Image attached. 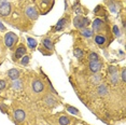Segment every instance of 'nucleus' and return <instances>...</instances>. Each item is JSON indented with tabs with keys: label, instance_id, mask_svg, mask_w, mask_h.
I'll list each match as a JSON object with an SVG mask.
<instances>
[{
	"label": "nucleus",
	"instance_id": "nucleus-1",
	"mask_svg": "<svg viewBox=\"0 0 126 125\" xmlns=\"http://www.w3.org/2000/svg\"><path fill=\"white\" fill-rule=\"evenodd\" d=\"M91 24V21L88 19L87 17H84V16L82 15H77L76 17L73 18V25L76 28H78V29H84V28H86L88 25Z\"/></svg>",
	"mask_w": 126,
	"mask_h": 125
},
{
	"label": "nucleus",
	"instance_id": "nucleus-2",
	"mask_svg": "<svg viewBox=\"0 0 126 125\" xmlns=\"http://www.w3.org/2000/svg\"><path fill=\"white\" fill-rule=\"evenodd\" d=\"M18 41V37L17 35H15L14 32H7L4 36V43L9 49L12 50L14 47V45L17 43Z\"/></svg>",
	"mask_w": 126,
	"mask_h": 125
},
{
	"label": "nucleus",
	"instance_id": "nucleus-3",
	"mask_svg": "<svg viewBox=\"0 0 126 125\" xmlns=\"http://www.w3.org/2000/svg\"><path fill=\"white\" fill-rule=\"evenodd\" d=\"M69 15H65V16H63V17L59 19L58 23L54 26L53 28V31H62V30H64L66 27L68 26V24H69Z\"/></svg>",
	"mask_w": 126,
	"mask_h": 125
},
{
	"label": "nucleus",
	"instance_id": "nucleus-4",
	"mask_svg": "<svg viewBox=\"0 0 126 125\" xmlns=\"http://www.w3.org/2000/svg\"><path fill=\"white\" fill-rule=\"evenodd\" d=\"M32 91L37 94L43 93L45 91V84L42 82V80L40 79H36L35 81L32 82Z\"/></svg>",
	"mask_w": 126,
	"mask_h": 125
},
{
	"label": "nucleus",
	"instance_id": "nucleus-5",
	"mask_svg": "<svg viewBox=\"0 0 126 125\" xmlns=\"http://www.w3.org/2000/svg\"><path fill=\"white\" fill-rule=\"evenodd\" d=\"M11 11H12V7H11L10 2L5 1L0 5V16H2V17L9 16L11 14Z\"/></svg>",
	"mask_w": 126,
	"mask_h": 125
},
{
	"label": "nucleus",
	"instance_id": "nucleus-6",
	"mask_svg": "<svg viewBox=\"0 0 126 125\" xmlns=\"http://www.w3.org/2000/svg\"><path fill=\"white\" fill-rule=\"evenodd\" d=\"M102 68V62L100 61H95V62H90V65H88V69L90 71L93 73H99V71Z\"/></svg>",
	"mask_w": 126,
	"mask_h": 125
},
{
	"label": "nucleus",
	"instance_id": "nucleus-7",
	"mask_svg": "<svg viewBox=\"0 0 126 125\" xmlns=\"http://www.w3.org/2000/svg\"><path fill=\"white\" fill-rule=\"evenodd\" d=\"M105 28H106V24L101 18H96L95 21L93 22V29L92 30H93L94 32H99V31L104 30Z\"/></svg>",
	"mask_w": 126,
	"mask_h": 125
},
{
	"label": "nucleus",
	"instance_id": "nucleus-8",
	"mask_svg": "<svg viewBox=\"0 0 126 125\" xmlns=\"http://www.w3.org/2000/svg\"><path fill=\"white\" fill-rule=\"evenodd\" d=\"M25 13H26V15L30 19H37L39 16L38 11H37V9L33 7V5H28L26 8V10H25Z\"/></svg>",
	"mask_w": 126,
	"mask_h": 125
},
{
	"label": "nucleus",
	"instance_id": "nucleus-9",
	"mask_svg": "<svg viewBox=\"0 0 126 125\" xmlns=\"http://www.w3.org/2000/svg\"><path fill=\"white\" fill-rule=\"evenodd\" d=\"M26 53H27L26 47H25L23 44L18 45L17 49L15 50V53H14V55H13V61H17L18 58H22Z\"/></svg>",
	"mask_w": 126,
	"mask_h": 125
},
{
	"label": "nucleus",
	"instance_id": "nucleus-10",
	"mask_svg": "<svg viewBox=\"0 0 126 125\" xmlns=\"http://www.w3.org/2000/svg\"><path fill=\"white\" fill-rule=\"evenodd\" d=\"M13 116H14V120L15 121L23 122L25 119H26V113H25V111L22 109H16V110H14Z\"/></svg>",
	"mask_w": 126,
	"mask_h": 125
},
{
	"label": "nucleus",
	"instance_id": "nucleus-11",
	"mask_svg": "<svg viewBox=\"0 0 126 125\" xmlns=\"http://www.w3.org/2000/svg\"><path fill=\"white\" fill-rule=\"evenodd\" d=\"M42 47L45 49L47 51H48V52L52 53V51L54 50V43H53V41L51 40L50 38H44L43 41H42Z\"/></svg>",
	"mask_w": 126,
	"mask_h": 125
},
{
	"label": "nucleus",
	"instance_id": "nucleus-12",
	"mask_svg": "<svg viewBox=\"0 0 126 125\" xmlns=\"http://www.w3.org/2000/svg\"><path fill=\"white\" fill-rule=\"evenodd\" d=\"M109 90H108V86L106 84H101L100 83L98 85V87H97V94L100 96V97H104L108 94Z\"/></svg>",
	"mask_w": 126,
	"mask_h": 125
},
{
	"label": "nucleus",
	"instance_id": "nucleus-13",
	"mask_svg": "<svg viewBox=\"0 0 126 125\" xmlns=\"http://www.w3.org/2000/svg\"><path fill=\"white\" fill-rule=\"evenodd\" d=\"M95 43L97 44V45H99L100 47H102V45H105L106 44V42H107V37L106 36H104V35H96L95 36Z\"/></svg>",
	"mask_w": 126,
	"mask_h": 125
},
{
	"label": "nucleus",
	"instance_id": "nucleus-14",
	"mask_svg": "<svg viewBox=\"0 0 126 125\" xmlns=\"http://www.w3.org/2000/svg\"><path fill=\"white\" fill-rule=\"evenodd\" d=\"M11 89L14 91H21L23 89V81L19 79H15L11 82Z\"/></svg>",
	"mask_w": 126,
	"mask_h": 125
},
{
	"label": "nucleus",
	"instance_id": "nucleus-15",
	"mask_svg": "<svg viewBox=\"0 0 126 125\" xmlns=\"http://www.w3.org/2000/svg\"><path fill=\"white\" fill-rule=\"evenodd\" d=\"M101 79H102V75H100V73H94V75L90 78V81H91L92 84L99 85L101 83Z\"/></svg>",
	"mask_w": 126,
	"mask_h": 125
},
{
	"label": "nucleus",
	"instance_id": "nucleus-16",
	"mask_svg": "<svg viewBox=\"0 0 126 125\" xmlns=\"http://www.w3.org/2000/svg\"><path fill=\"white\" fill-rule=\"evenodd\" d=\"M8 77H9L11 80L18 79V77H19V70L18 69H15V68H13V69H10L9 71H8Z\"/></svg>",
	"mask_w": 126,
	"mask_h": 125
},
{
	"label": "nucleus",
	"instance_id": "nucleus-17",
	"mask_svg": "<svg viewBox=\"0 0 126 125\" xmlns=\"http://www.w3.org/2000/svg\"><path fill=\"white\" fill-rule=\"evenodd\" d=\"M109 82H110L112 85H117L120 82V77H119V73H112V75L109 76Z\"/></svg>",
	"mask_w": 126,
	"mask_h": 125
},
{
	"label": "nucleus",
	"instance_id": "nucleus-18",
	"mask_svg": "<svg viewBox=\"0 0 126 125\" xmlns=\"http://www.w3.org/2000/svg\"><path fill=\"white\" fill-rule=\"evenodd\" d=\"M44 101H45V104H47V106H55L56 103H57V100L55 99V97H53L52 95H47V96H45Z\"/></svg>",
	"mask_w": 126,
	"mask_h": 125
},
{
	"label": "nucleus",
	"instance_id": "nucleus-19",
	"mask_svg": "<svg viewBox=\"0 0 126 125\" xmlns=\"http://www.w3.org/2000/svg\"><path fill=\"white\" fill-rule=\"evenodd\" d=\"M66 109H67V111H69L71 114H73V115H77V116H81V112L79 111L77 108H74L72 106H70V105H66Z\"/></svg>",
	"mask_w": 126,
	"mask_h": 125
},
{
	"label": "nucleus",
	"instance_id": "nucleus-20",
	"mask_svg": "<svg viewBox=\"0 0 126 125\" xmlns=\"http://www.w3.org/2000/svg\"><path fill=\"white\" fill-rule=\"evenodd\" d=\"M94 35V31L90 29V28H84V29H81V36L85 37V38H91Z\"/></svg>",
	"mask_w": 126,
	"mask_h": 125
},
{
	"label": "nucleus",
	"instance_id": "nucleus-21",
	"mask_svg": "<svg viewBox=\"0 0 126 125\" xmlns=\"http://www.w3.org/2000/svg\"><path fill=\"white\" fill-rule=\"evenodd\" d=\"M27 42H28V47H29V49H31V50H35L37 47V45H38L37 40L33 38H31V37H28L27 38Z\"/></svg>",
	"mask_w": 126,
	"mask_h": 125
},
{
	"label": "nucleus",
	"instance_id": "nucleus-22",
	"mask_svg": "<svg viewBox=\"0 0 126 125\" xmlns=\"http://www.w3.org/2000/svg\"><path fill=\"white\" fill-rule=\"evenodd\" d=\"M88 61L90 62H95V61H99V56L98 54L95 52H92L88 54Z\"/></svg>",
	"mask_w": 126,
	"mask_h": 125
},
{
	"label": "nucleus",
	"instance_id": "nucleus-23",
	"mask_svg": "<svg viewBox=\"0 0 126 125\" xmlns=\"http://www.w3.org/2000/svg\"><path fill=\"white\" fill-rule=\"evenodd\" d=\"M29 61H30V57L28 55H24L21 59V65L23 66H28L29 65Z\"/></svg>",
	"mask_w": 126,
	"mask_h": 125
},
{
	"label": "nucleus",
	"instance_id": "nucleus-24",
	"mask_svg": "<svg viewBox=\"0 0 126 125\" xmlns=\"http://www.w3.org/2000/svg\"><path fill=\"white\" fill-rule=\"evenodd\" d=\"M73 54H74V56H76L77 58H81L82 56H83V54H84V52H83V50L79 49V47H77V49H74Z\"/></svg>",
	"mask_w": 126,
	"mask_h": 125
},
{
	"label": "nucleus",
	"instance_id": "nucleus-25",
	"mask_svg": "<svg viewBox=\"0 0 126 125\" xmlns=\"http://www.w3.org/2000/svg\"><path fill=\"white\" fill-rule=\"evenodd\" d=\"M58 122H59V124L61 125H68L69 124V122H70V120H69V118H67V116H61Z\"/></svg>",
	"mask_w": 126,
	"mask_h": 125
},
{
	"label": "nucleus",
	"instance_id": "nucleus-26",
	"mask_svg": "<svg viewBox=\"0 0 126 125\" xmlns=\"http://www.w3.org/2000/svg\"><path fill=\"white\" fill-rule=\"evenodd\" d=\"M109 9L112 13H116L117 12V5L114 3V2H110L109 3Z\"/></svg>",
	"mask_w": 126,
	"mask_h": 125
},
{
	"label": "nucleus",
	"instance_id": "nucleus-27",
	"mask_svg": "<svg viewBox=\"0 0 126 125\" xmlns=\"http://www.w3.org/2000/svg\"><path fill=\"white\" fill-rule=\"evenodd\" d=\"M119 71V68L115 67V66H110L108 68V73L109 75H112V73H116Z\"/></svg>",
	"mask_w": 126,
	"mask_h": 125
},
{
	"label": "nucleus",
	"instance_id": "nucleus-28",
	"mask_svg": "<svg viewBox=\"0 0 126 125\" xmlns=\"http://www.w3.org/2000/svg\"><path fill=\"white\" fill-rule=\"evenodd\" d=\"M112 30H113V32H114V35H115V37H121V30H120V28L116 26V25H114L113 28H112Z\"/></svg>",
	"mask_w": 126,
	"mask_h": 125
},
{
	"label": "nucleus",
	"instance_id": "nucleus-29",
	"mask_svg": "<svg viewBox=\"0 0 126 125\" xmlns=\"http://www.w3.org/2000/svg\"><path fill=\"white\" fill-rule=\"evenodd\" d=\"M5 86H7V83H5V81L0 80V91H3L5 89Z\"/></svg>",
	"mask_w": 126,
	"mask_h": 125
},
{
	"label": "nucleus",
	"instance_id": "nucleus-30",
	"mask_svg": "<svg viewBox=\"0 0 126 125\" xmlns=\"http://www.w3.org/2000/svg\"><path fill=\"white\" fill-rule=\"evenodd\" d=\"M122 81L125 82L126 81V77H125V69L122 70Z\"/></svg>",
	"mask_w": 126,
	"mask_h": 125
},
{
	"label": "nucleus",
	"instance_id": "nucleus-31",
	"mask_svg": "<svg viewBox=\"0 0 126 125\" xmlns=\"http://www.w3.org/2000/svg\"><path fill=\"white\" fill-rule=\"evenodd\" d=\"M0 30H2V31H4V30H5V27L1 24V23H0Z\"/></svg>",
	"mask_w": 126,
	"mask_h": 125
},
{
	"label": "nucleus",
	"instance_id": "nucleus-32",
	"mask_svg": "<svg viewBox=\"0 0 126 125\" xmlns=\"http://www.w3.org/2000/svg\"><path fill=\"white\" fill-rule=\"evenodd\" d=\"M5 1H7V0H0V5L3 3V2H5Z\"/></svg>",
	"mask_w": 126,
	"mask_h": 125
}]
</instances>
